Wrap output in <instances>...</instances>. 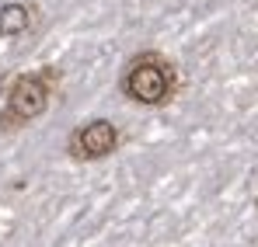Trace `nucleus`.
Instances as JSON below:
<instances>
[{"mask_svg":"<svg viewBox=\"0 0 258 247\" xmlns=\"http://www.w3.org/2000/svg\"><path fill=\"white\" fill-rule=\"evenodd\" d=\"M178 70L161 49H140L129 56L122 73H119V91L122 98L143 105V108H164L178 98Z\"/></svg>","mask_w":258,"mask_h":247,"instance_id":"1","label":"nucleus"},{"mask_svg":"<svg viewBox=\"0 0 258 247\" xmlns=\"http://www.w3.org/2000/svg\"><path fill=\"white\" fill-rule=\"evenodd\" d=\"M56 91H59L56 66H39V70L11 77L7 91H4V108H0V132H18L35 119H42Z\"/></svg>","mask_w":258,"mask_h":247,"instance_id":"2","label":"nucleus"},{"mask_svg":"<svg viewBox=\"0 0 258 247\" xmlns=\"http://www.w3.org/2000/svg\"><path fill=\"white\" fill-rule=\"evenodd\" d=\"M119 150V125L112 119H91L81 122L67 136V153L74 160H105Z\"/></svg>","mask_w":258,"mask_h":247,"instance_id":"3","label":"nucleus"},{"mask_svg":"<svg viewBox=\"0 0 258 247\" xmlns=\"http://www.w3.org/2000/svg\"><path fill=\"white\" fill-rule=\"evenodd\" d=\"M35 21V7L28 4H0V39H14V35H25Z\"/></svg>","mask_w":258,"mask_h":247,"instance_id":"4","label":"nucleus"}]
</instances>
